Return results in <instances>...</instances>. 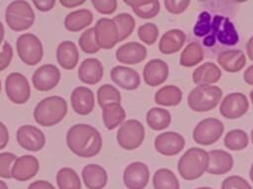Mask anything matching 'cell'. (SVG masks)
<instances>
[{"label":"cell","instance_id":"cell-42","mask_svg":"<svg viewBox=\"0 0 253 189\" xmlns=\"http://www.w3.org/2000/svg\"><path fill=\"white\" fill-rule=\"evenodd\" d=\"M159 35L158 27L151 22L144 23L140 25L137 29V36L138 38L145 44L151 45L153 44Z\"/></svg>","mask_w":253,"mask_h":189},{"label":"cell","instance_id":"cell-24","mask_svg":"<svg viewBox=\"0 0 253 189\" xmlns=\"http://www.w3.org/2000/svg\"><path fill=\"white\" fill-rule=\"evenodd\" d=\"M209 154L207 172L213 175H221L229 172L233 166L232 156L223 150H211Z\"/></svg>","mask_w":253,"mask_h":189},{"label":"cell","instance_id":"cell-9","mask_svg":"<svg viewBox=\"0 0 253 189\" xmlns=\"http://www.w3.org/2000/svg\"><path fill=\"white\" fill-rule=\"evenodd\" d=\"M5 93L13 103H26L31 96V87L27 77L20 72L9 73L5 79Z\"/></svg>","mask_w":253,"mask_h":189},{"label":"cell","instance_id":"cell-22","mask_svg":"<svg viewBox=\"0 0 253 189\" xmlns=\"http://www.w3.org/2000/svg\"><path fill=\"white\" fill-rule=\"evenodd\" d=\"M79 80L87 85L98 84L104 75L103 63L96 57L85 58L77 70Z\"/></svg>","mask_w":253,"mask_h":189},{"label":"cell","instance_id":"cell-52","mask_svg":"<svg viewBox=\"0 0 253 189\" xmlns=\"http://www.w3.org/2000/svg\"><path fill=\"white\" fill-rule=\"evenodd\" d=\"M243 79L248 85L253 86V64L246 68V70L243 73Z\"/></svg>","mask_w":253,"mask_h":189},{"label":"cell","instance_id":"cell-57","mask_svg":"<svg viewBox=\"0 0 253 189\" xmlns=\"http://www.w3.org/2000/svg\"><path fill=\"white\" fill-rule=\"evenodd\" d=\"M249 96H250V99H251V102L253 104V89L250 91V94H249Z\"/></svg>","mask_w":253,"mask_h":189},{"label":"cell","instance_id":"cell-14","mask_svg":"<svg viewBox=\"0 0 253 189\" xmlns=\"http://www.w3.org/2000/svg\"><path fill=\"white\" fill-rule=\"evenodd\" d=\"M123 181L127 189H144L149 181V168L143 161L129 162L124 170Z\"/></svg>","mask_w":253,"mask_h":189},{"label":"cell","instance_id":"cell-26","mask_svg":"<svg viewBox=\"0 0 253 189\" xmlns=\"http://www.w3.org/2000/svg\"><path fill=\"white\" fill-rule=\"evenodd\" d=\"M56 61L57 63L66 70H72L78 63L79 50L74 41L65 39L58 43L56 50Z\"/></svg>","mask_w":253,"mask_h":189},{"label":"cell","instance_id":"cell-8","mask_svg":"<svg viewBox=\"0 0 253 189\" xmlns=\"http://www.w3.org/2000/svg\"><path fill=\"white\" fill-rule=\"evenodd\" d=\"M145 137L143 124L134 118L125 120L118 128L117 142L121 148L132 151L141 146Z\"/></svg>","mask_w":253,"mask_h":189},{"label":"cell","instance_id":"cell-40","mask_svg":"<svg viewBox=\"0 0 253 189\" xmlns=\"http://www.w3.org/2000/svg\"><path fill=\"white\" fill-rule=\"evenodd\" d=\"M78 45L81 48V50L87 54H94L97 53L101 48L97 44V41L95 39V33H94V28H87L84 30L79 38H78Z\"/></svg>","mask_w":253,"mask_h":189},{"label":"cell","instance_id":"cell-13","mask_svg":"<svg viewBox=\"0 0 253 189\" xmlns=\"http://www.w3.org/2000/svg\"><path fill=\"white\" fill-rule=\"evenodd\" d=\"M94 33L100 48L111 49L119 40V32L113 19L102 17L94 25Z\"/></svg>","mask_w":253,"mask_h":189},{"label":"cell","instance_id":"cell-23","mask_svg":"<svg viewBox=\"0 0 253 189\" xmlns=\"http://www.w3.org/2000/svg\"><path fill=\"white\" fill-rule=\"evenodd\" d=\"M81 177L88 189H103L108 183V172L98 163H88L81 170Z\"/></svg>","mask_w":253,"mask_h":189},{"label":"cell","instance_id":"cell-56","mask_svg":"<svg viewBox=\"0 0 253 189\" xmlns=\"http://www.w3.org/2000/svg\"><path fill=\"white\" fill-rule=\"evenodd\" d=\"M249 176H250V179H251V181L253 182V162H252V164H251V166H250V170H249Z\"/></svg>","mask_w":253,"mask_h":189},{"label":"cell","instance_id":"cell-43","mask_svg":"<svg viewBox=\"0 0 253 189\" xmlns=\"http://www.w3.org/2000/svg\"><path fill=\"white\" fill-rule=\"evenodd\" d=\"M17 158V156L11 152H1L0 153V177L9 179L11 176L12 165Z\"/></svg>","mask_w":253,"mask_h":189},{"label":"cell","instance_id":"cell-19","mask_svg":"<svg viewBox=\"0 0 253 189\" xmlns=\"http://www.w3.org/2000/svg\"><path fill=\"white\" fill-rule=\"evenodd\" d=\"M70 102L73 110L79 115H88L95 106L93 91L85 86L75 87L70 94Z\"/></svg>","mask_w":253,"mask_h":189},{"label":"cell","instance_id":"cell-44","mask_svg":"<svg viewBox=\"0 0 253 189\" xmlns=\"http://www.w3.org/2000/svg\"><path fill=\"white\" fill-rule=\"evenodd\" d=\"M221 189H253L250 183L239 175H229L223 179Z\"/></svg>","mask_w":253,"mask_h":189},{"label":"cell","instance_id":"cell-47","mask_svg":"<svg viewBox=\"0 0 253 189\" xmlns=\"http://www.w3.org/2000/svg\"><path fill=\"white\" fill-rule=\"evenodd\" d=\"M13 59V48L8 41H5L2 45V50L0 52V71L6 69Z\"/></svg>","mask_w":253,"mask_h":189},{"label":"cell","instance_id":"cell-36","mask_svg":"<svg viewBox=\"0 0 253 189\" xmlns=\"http://www.w3.org/2000/svg\"><path fill=\"white\" fill-rule=\"evenodd\" d=\"M154 189H180L176 174L169 168H158L152 177Z\"/></svg>","mask_w":253,"mask_h":189},{"label":"cell","instance_id":"cell-55","mask_svg":"<svg viewBox=\"0 0 253 189\" xmlns=\"http://www.w3.org/2000/svg\"><path fill=\"white\" fill-rule=\"evenodd\" d=\"M0 189H9L7 183L2 179H0Z\"/></svg>","mask_w":253,"mask_h":189},{"label":"cell","instance_id":"cell-45","mask_svg":"<svg viewBox=\"0 0 253 189\" xmlns=\"http://www.w3.org/2000/svg\"><path fill=\"white\" fill-rule=\"evenodd\" d=\"M95 10L103 15L113 14L118 7L117 0H91Z\"/></svg>","mask_w":253,"mask_h":189},{"label":"cell","instance_id":"cell-53","mask_svg":"<svg viewBox=\"0 0 253 189\" xmlns=\"http://www.w3.org/2000/svg\"><path fill=\"white\" fill-rule=\"evenodd\" d=\"M246 53L248 57L253 61V35L249 37L246 43Z\"/></svg>","mask_w":253,"mask_h":189},{"label":"cell","instance_id":"cell-48","mask_svg":"<svg viewBox=\"0 0 253 189\" xmlns=\"http://www.w3.org/2000/svg\"><path fill=\"white\" fill-rule=\"evenodd\" d=\"M33 4L39 11L47 12L54 7L55 0H33Z\"/></svg>","mask_w":253,"mask_h":189},{"label":"cell","instance_id":"cell-3","mask_svg":"<svg viewBox=\"0 0 253 189\" xmlns=\"http://www.w3.org/2000/svg\"><path fill=\"white\" fill-rule=\"evenodd\" d=\"M68 110L67 102L60 95H48L42 98L34 108L33 116L35 121L43 126L50 127L59 123Z\"/></svg>","mask_w":253,"mask_h":189},{"label":"cell","instance_id":"cell-30","mask_svg":"<svg viewBox=\"0 0 253 189\" xmlns=\"http://www.w3.org/2000/svg\"><path fill=\"white\" fill-rule=\"evenodd\" d=\"M126 110L121 103H109L102 107V119L108 130H114L126 120Z\"/></svg>","mask_w":253,"mask_h":189},{"label":"cell","instance_id":"cell-31","mask_svg":"<svg viewBox=\"0 0 253 189\" xmlns=\"http://www.w3.org/2000/svg\"><path fill=\"white\" fill-rule=\"evenodd\" d=\"M183 97L182 91L175 85H166L158 89L154 94V100L161 106H176Z\"/></svg>","mask_w":253,"mask_h":189},{"label":"cell","instance_id":"cell-6","mask_svg":"<svg viewBox=\"0 0 253 189\" xmlns=\"http://www.w3.org/2000/svg\"><path fill=\"white\" fill-rule=\"evenodd\" d=\"M222 91L214 85H201L195 87L188 94L189 107L197 112H206L214 108L220 101Z\"/></svg>","mask_w":253,"mask_h":189},{"label":"cell","instance_id":"cell-39","mask_svg":"<svg viewBox=\"0 0 253 189\" xmlns=\"http://www.w3.org/2000/svg\"><path fill=\"white\" fill-rule=\"evenodd\" d=\"M223 142L228 150L241 151L248 146L249 138L245 131L241 129H233L225 134Z\"/></svg>","mask_w":253,"mask_h":189},{"label":"cell","instance_id":"cell-37","mask_svg":"<svg viewBox=\"0 0 253 189\" xmlns=\"http://www.w3.org/2000/svg\"><path fill=\"white\" fill-rule=\"evenodd\" d=\"M97 102L102 108L109 103H121L122 94L117 87L112 84H103L97 90Z\"/></svg>","mask_w":253,"mask_h":189},{"label":"cell","instance_id":"cell-2","mask_svg":"<svg viewBox=\"0 0 253 189\" xmlns=\"http://www.w3.org/2000/svg\"><path fill=\"white\" fill-rule=\"evenodd\" d=\"M239 42V34L231 20L222 15L212 17L211 31L203 38V44L209 49L218 50L220 47H231Z\"/></svg>","mask_w":253,"mask_h":189},{"label":"cell","instance_id":"cell-4","mask_svg":"<svg viewBox=\"0 0 253 189\" xmlns=\"http://www.w3.org/2000/svg\"><path fill=\"white\" fill-rule=\"evenodd\" d=\"M208 164V152L204 149L193 147L187 150L179 158L177 168L183 179L195 180L207 171Z\"/></svg>","mask_w":253,"mask_h":189},{"label":"cell","instance_id":"cell-20","mask_svg":"<svg viewBox=\"0 0 253 189\" xmlns=\"http://www.w3.org/2000/svg\"><path fill=\"white\" fill-rule=\"evenodd\" d=\"M147 56L146 47L138 41H127L116 50V58L120 63L133 65L140 63Z\"/></svg>","mask_w":253,"mask_h":189},{"label":"cell","instance_id":"cell-29","mask_svg":"<svg viewBox=\"0 0 253 189\" xmlns=\"http://www.w3.org/2000/svg\"><path fill=\"white\" fill-rule=\"evenodd\" d=\"M192 77L197 86L213 85L219 81L221 77V70L215 63L206 62L194 70Z\"/></svg>","mask_w":253,"mask_h":189},{"label":"cell","instance_id":"cell-5","mask_svg":"<svg viewBox=\"0 0 253 189\" xmlns=\"http://www.w3.org/2000/svg\"><path fill=\"white\" fill-rule=\"evenodd\" d=\"M35 11L26 0L11 1L5 9V21L8 27L15 32L30 29L35 23Z\"/></svg>","mask_w":253,"mask_h":189},{"label":"cell","instance_id":"cell-10","mask_svg":"<svg viewBox=\"0 0 253 189\" xmlns=\"http://www.w3.org/2000/svg\"><path fill=\"white\" fill-rule=\"evenodd\" d=\"M223 123L213 117H208L201 120L193 130L194 141L203 146H209L215 143L223 134Z\"/></svg>","mask_w":253,"mask_h":189},{"label":"cell","instance_id":"cell-11","mask_svg":"<svg viewBox=\"0 0 253 189\" xmlns=\"http://www.w3.org/2000/svg\"><path fill=\"white\" fill-rule=\"evenodd\" d=\"M16 139L20 147L30 152L42 150L46 142L45 135L42 129L32 124L21 125L17 129Z\"/></svg>","mask_w":253,"mask_h":189},{"label":"cell","instance_id":"cell-17","mask_svg":"<svg viewBox=\"0 0 253 189\" xmlns=\"http://www.w3.org/2000/svg\"><path fill=\"white\" fill-rule=\"evenodd\" d=\"M40 169V161L33 155H22L15 159L11 176L17 181H27L35 177Z\"/></svg>","mask_w":253,"mask_h":189},{"label":"cell","instance_id":"cell-33","mask_svg":"<svg viewBox=\"0 0 253 189\" xmlns=\"http://www.w3.org/2000/svg\"><path fill=\"white\" fill-rule=\"evenodd\" d=\"M147 125L155 131H160L167 128L171 123V113L159 106L149 108L145 115Z\"/></svg>","mask_w":253,"mask_h":189},{"label":"cell","instance_id":"cell-54","mask_svg":"<svg viewBox=\"0 0 253 189\" xmlns=\"http://www.w3.org/2000/svg\"><path fill=\"white\" fill-rule=\"evenodd\" d=\"M5 36V29H4V25L3 23L0 21V44L2 43L3 39Z\"/></svg>","mask_w":253,"mask_h":189},{"label":"cell","instance_id":"cell-38","mask_svg":"<svg viewBox=\"0 0 253 189\" xmlns=\"http://www.w3.org/2000/svg\"><path fill=\"white\" fill-rule=\"evenodd\" d=\"M119 32V40L122 41L127 38L133 32L135 27L134 18L127 12H122L112 18Z\"/></svg>","mask_w":253,"mask_h":189},{"label":"cell","instance_id":"cell-15","mask_svg":"<svg viewBox=\"0 0 253 189\" xmlns=\"http://www.w3.org/2000/svg\"><path fill=\"white\" fill-rule=\"evenodd\" d=\"M249 108L246 95L240 92H233L226 94L220 104L219 113L227 119H237L243 116Z\"/></svg>","mask_w":253,"mask_h":189},{"label":"cell","instance_id":"cell-50","mask_svg":"<svg viewBox=\"0 0 253 189\" xmlns=\"http://www.w3.org/2000/svg\"><path fill=\"white\" fill-rule=\"evenodd\" d=\"M28 189H55V187L47 180L39 179L29 184Z\"/></svg>","mask_w":253,"mask_h":189},{"label":"cell","instance_id":"cell-18","mask_svg":"<svg viewBox=\"0 0 253 189\" xmlns=\"http://www.w3.org/2000/svg\"><path fill=\"white\" fill-rule=\"evenodd\" d=\"M110 77L117 86L127 91L136 90L141 81L138 72L126 65L114 66L110 71Z\"/></svg>","mask_w":253,"mask_h":189},{"label":"cell","instance_id":"cell-25","mask_svg":"<svg viewBox=\"0 0 253 189\" xmlns=\"http://www.w3.org/2000/svg\"><path fill=\"white\" fill-rule=\"evenodd\" d=\"M218 65L228 73H236L246 64V56L240 49L229 48L221 50L216 57Z\"/></svg>","mask_w":253,"mask_h":189},{"label":"cell","instance_id":"cell-16","mask_svg":"<svg viewBox=\"0 0 253 189\" xmlns=\"http://www.w3.org/2000/svg\"><path fill=\"white\" fill-rule=\"evenodd\" d=\"M185 147L184 137L174 131H166L158 134L154 139L155 150L163 156H175Z\"/></svg>","mask_w":253,"mask_h":189},{"label":"cell","instance_id":"cell-49","mask_svg":"<svg viewBox=\"0 0 253 189\" xmlns=\"http://www.w3.org/2000/svg\"><path fill=\"white\" fill-rule=\"evenodd\" d=\"M9 142V130L5 123L0 120V150L4 149Z\"/></svg>","mask_w":253,"mask_h":189},{"label":"cell","instance_id":"cell-60","mask_svg":"<svg viewBox=\"0 0 253 189\" xmlns=\"http://www.w3.org/2000/svg\"><path fill=\"white\" fill-rule=\"evenodd\" d=\"M1 89H2V83H1V80H0V93H1Z\"/></svg>","mask_w":253,"mask_h":189},{"label":"cell","instance_id":"cell-46","mask_svg":"<svg viewBox=\"0 0 253 189\" xmlns=\"http://www.w3.org/2000/svg\"><path fill=\"white\" fill-rule=\"evenodd\" d=\"M190 5V0H164V6L171 14H181Z\"/></svg>","mask_w":253,"mask_h":189},{"label":"cell","instance_id":"cell-28","mask_svg":"<svg viewBox=\"0 0 253 189\" xmlns=\"http://www.w3.org/2000/svg\"><path fill=\"white\" fill-rule=\"evenodd\" d=\"M186 41V34L180 29H171L165 32L159 39L158 48L163 54L178 52Z\"/></svg>","mask_w":253,"mask_h":189},{"label":"cell","instance_id":"cell-41","mask_svg":"<svg viewBox=\"0 0 253 189\" xmlns=\"http://www.w3.org/2000/svg\"><path fill=\"white\" fill-rule=\"evenodd\" d=\"M211 22H212V16L206 10L202 11L197 19V22L194 26V34L197 37H206L208 34H210L211 31Z\"/></svg>","mask_w":253,"mask_h":189},{"label":"cell","instance_id":"cell-34","mask_svg":"<svg viewBox=\"0 0 253 189\" xmlns=\"http://www.w3.org/2000/svg\"><path fill=\"white\" fill-rule=\"evenodd\" d=\"M205 53L202 45L197 41H192L188 43L181 55H180V65L184 67H193L201 63L204 59Z\"/></svg>","mask_w":253,"mask_h":189},{"label":"cell","instance_id":"cell-51","mask_svg":"<svg viewBox=\"0 0 253 189\" xmlns=\"http://www.w3.org/2000/svg\"><path fill=\"white\" fill-rule=\"evenodd\" d=\"M61 6L65 8H76L85 3V0H59Z\"/></svg>","mask_w":253,"mask_h":189},{"label":"cell","instance_id":"cell-27","mask_svg":"<svg viewBox=\"0 0 253 189\" xmlns=\"http://www.w3.org/2000/svg\"><path fill=\"white\" fill-rule=\"evenodd\" d=\"M94 19V15L91 10L87 8H78L69 12L63 20L64 28L69 32H79L86 30L89 27Z\"/></svg>","mask_w":253,"mask_h":189},{"label":"cell","instance_id":"cell-32","mask_svg":"<svg viewBox=\"0 0 253 189\" xmlns=\"http://www.w3.org/2000/svg\"><path fill=\"white\" fill-rule=\"evenodd\" d=\"M124 2L141 19H152L160 11V2L158 0H125Z\"/></svg>","mask_w":253,"mask_h":189},{"label":"cell","instance_id":"cell-21","mask_svg":"<svg viewBox=\"0 0 253 189\" xmlns=\"http://www.w3.org/2000/svg\"><path fill=\"white\" fill-rule=\"evenodd\" d=\"M168 75L169 66L160 58L150 59L145 63L142 70L143 81L151 87H156L164 83L168 78Z\"/></svg>","mask_w":253,"mask_h":189},{"label":"cell","instance_id":"cell-35","mask_svg":"<svg viewBox=\"0 0 253 189\" xmlns=\"http://www.w3.org/2000/svg\"><path fill=\"white\" fill-rule=\"evenodd\" d=\"M58 189H81V179L72 167L63 166L59 168L55 176Z\"/></svg>","mask_w":253,"mask_h":189},{"label":"cell","instance_id":"cell-7","mask_svg":"<svg viewBox=\"0 0 253 189\" xmlns=\"http://www.w3.org/2000/svg\"><path fill=\"white\" fill-rule=\"evenodd\" d=\"M16 50L19 58L29 66L37 65L43 57L42 42L33 32H24L17 37Z\"/></svg>","mask_w":253,"mask_h":189},{"label":"cell","instance_id":"cell-1","mask_svg":"<svg viewBox=\"0 0 253 189\" xmlns=\"http://www.w3.org/2000/svg\"><path fill=\"white\" fill-rule=\"evenodd\" d=\"M65 142L69 150L81 158L95 157L103 147L100 131L88 123H76L70 126L65 135Z\"/></svg>","mask_w":253,"mask_h":189},{"label":"cell","instance_id":"cell-12","mask_svg":"<svg viewBox=\"0 0 253 189\" xmlns=\"http://www.w3.org/2000/svg\"><path fill=\"white\" fill-rule=\"evenodd\" d=\"M61 79L58 67L51 63L42 64L38 67L32 75V84L36 90L47 92L57 86Z\"/></svg>","mask_w":253,"mask_h":189},{"label":"cell","instance_id":"cell-59","mask_svg":"<svg viewBox=\"0 0 253 189\" xmlns=\"http://www.w3.org/2000/svg\"><path fill=\"white\" fill-rule=\"evenodd\" d=\"M250 136H251V142H252V144H253V129L251 130V135H250Z\"/></svg>","mask_w":253,"mask_h":189},{"label":"cell","instance_id":"cell-58","mask_svg":"<svg viewBox=\"0 0 253 189\" xmlns=\"http://www.w3.org/2000/svg\"><path fill=\"white\" fill-rule=\"evenodd\" d=\"M196 189H213V188L208 187V186H203V187H199V188H196Z\"/></svg>","mask_w":253,"mask_h":189}]
</instances>
